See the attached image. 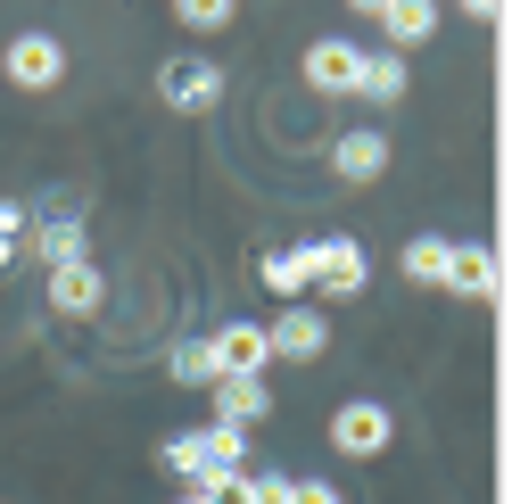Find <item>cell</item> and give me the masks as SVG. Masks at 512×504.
<instances>
[{"label": "cell", "mask_w": 512, "mask_h": 504, "mask_svg": "<svg viewBox=\"0 0 512 504\" xmlns=\"http://www.w3.org/2000/svg\"><path fill=\"white\" fill-rule=\"evenodd\" d=\"M174 504H215V496H207V488H182V496H174Z\"/></svg>", "instance_id": "cb8c5ba5"}, {"label": "cell", "mask_w": 512, "mask_h": 504, "mask_svg": "<svg viewBox=\"0 0 512 504\" xmlns=\"http://www.w3.org/2000/svg\"><path fill=\"white\" fill-rule=\"evenodd\" d=\"M372 25H380V34H389V50L405 58V50H422V42L438 34V0H389Z\"/></svg>", "instance_id": "5bb4252c"}, {"label": "cell", "mask_w": 512, "mask_h": 504, "mask_svg": "<svg viewBox=\"0 0 512 504\" xmlns=\"http://www.w3.org/2000/svg\"><path fill=\"white\" fill-rule=\"evenodd\" d=\"M157 463H166L182 488H207L215 471H232V463H215V438H207V430H174L166 447H157Z\"/></svg>", "instance_id": "4fadbf2b"}, {"label": "cell", "mask_w": 512, "mask_h": 504, "mask_svg": "<svg viewBox=\"0 0 512 504\" xmlns=\"http://www.w3.org/2000/svg\"><path fill=\"white\" fill-rule=\"evenodd\" d=\"M215 397V422H232V430H256L273 414V389H265V372H223V381L207 389Z\"/></svg>", "instance_id": "7c38bea8"}, {"label": "cell", "mask_w": 512, "mask_h": 504, "mask_svg": "<svg viewBox=\"0 0 512 504\" xmlns=\"http://www.w3.org/2000/svg\"><path fill=\"white\" fill-rule=\"evenodd\" d=\"M298 75H306L314 100H356V83H364V42H356V34H323V42H306Z\"/></svg>", "instance_id": "277c9868"}, {"label": "cell", "mask_w": 512, "mask_h": 504, "mask_svg": "<svg viewBox=\"0 0 512 504\" xmlns=\"http://www.w3.org/2000/svg\"><path fill=\"white\" fill-rule=\"evenodd\" d=\"M42 298H50V314H58V323H100V314H108V273L100 265H50L42 273Z\"/></svg>", "instance_id": "52a82bcc"}, {"label": "cell", "mask_w": 512, "mask_h": 504, "mask_svg": "<svg viewBox=\"0 0 512 504\" xmlns=\"http://www.w3.org/2000/svg\"><path fill=\"white\" fill-rule=\"evenodd\" d=\"M347 9H356V17H380V9H389V0H347Z\"/></svg>", "instance_id": "603a6c76"}, {"label": "cell", "mask_w": 512, "mask_h": 504, "mask_svg": "<svg viewBox=\"0 0 512 504\" xmlns=\"http://www.w3.org/2000/svg\"><path fill=\"white\" fill-rule=\"evenodd\" d=\"M157 100H166L174 116H207L223 100V67H215L207 50H174L166 67H157Z\"/></svg>", "instance_id": "5b68a950"}, {"label": "cell", "mask_w": 512, "mask_h": 504, "mask_svg": "<svg viewBox=\"0 0 512 504\" xmlns=\"http://www.w3.org/2000/svg\"><path fill=\"white\" fill-rule=\"evenodd\" d=\"M397 265H405V281H422V290H438V281H446V240H438V232H413Z\"/></svg>", "instance_id": "ac0fdd59"}, {"label": "cell", "mask_w": 512, "mask_h": 504, "mask_svg": "<svg viewBox=\"0 0 512 504\" xmlns=\"http://www.w3.org/2000/svg\"><path fill=\"white\" fill-rule=\"evenodd\" d=\"M356 100H372V108H397V100H405V58H397V50H364Z\"/></svg>", "instance_id": "2e32d148"}, {"label": "cell", "mask_w": 512, "mask_h": 504, "mask_svg": "<svg viewBox=\"0 0 512 504\" xmlns=\"http://www.w3.org/2000/svg\"><path fill=\"white\" fill-rule=\"evenodd\" d=\"M331 174H339V182H356V191H364V182H380V174H389V133H380V124H356V133H339V141H331Z\"/></svg>", "instance_id": "30bf717a"}, {"label": "cell", "mask_w": 512, "mask_h": 504, "mask_svg": "<svg viewBox=\"0 0 512 504\" xmlns=\"http://www.w3.org/2000/svg\"><path fill=\"white\" fill-rule=\"evenodd\" d=\"M25 257H34L42 273L91 257V232H83V215H75V191H50L34 215H25Z\"/></svg>", "instance_id": "6da1fadb"}, {"label": "cell", "mask_w": 512, "mask_h": 504, "mask_svg": "<svg viewBox=\"0 0 512 504\" xmlns=\"http://www.w3.org/2000/svg\"><path fill=\"white\" fill-rule=\"evenodd\" d=\"M364 281H372L364 240H347V232L306 240V298H364Z\"/></svg>", "instance_id": "7a4b0ae2"}, {"label": "cell", "mask_w": 512, "mask_h": 504, "mask_svg": "<svg viewBox=\"0 0 512 504\" xmlns=\"http://www.w3.org/2000/svg\"><path fill=\"white\" fill-rule=\"evenodd\" d=\"M463 9H471L479 25H496V17H504V0H463Z\"/></svg>", "instance_id": "7402d4cb"}, {"label": "cell", "mask_w": 512, "mask_h": 504, "mask_svg": "<svg viewBox=\"0 0 512 504\" xmlns=\"http://www.w3.org/2000/svg\"><path fill=\"white\" fill-rule=\"evenodd\" d=\"M174 17H182V34H223L240 17V0H174Z\"/></svg>", "instance_id": "d6986e66"}, {"label": "cell", "mask_w": 512, "mask_h": 504, "mask_svg": "<svg viewBox=\"0 0 512 504\" xmlns=\"http://www.w3.org/2000/svg\"><path fill=\"white\" fill-rule=\"evenodd\" d=\"M438 290H446V298H479V306H488V298L504 290V281H496V257H488L479 240H446V281H438Z\"/></svg>", "instance_id": "8fae6325"}, {"label": "cell", "mask_w": 512, "mask_h": 504, "mask_svg": "<svg viewBox=\"0 0 512 504\" xmlns=\"http://www.w3.org/2000/svg\"><path fill=\"white\" fill-rule=\"evenodd\" d=\"M256 281H265L281 306L306 298V248H265V257H256Z\"/></svg>", "instance_id": "e0dca14e"}, {"label": "cell", "mask_w": 512, "mask_h": 504, "mask_svg": "<svg viewBox=\"0 0 512 504\" xmlns=\"http://www.w3.org/2000/svg\"><path fill=\"white\" fill-rule=\"evenodd\" d=\"M17 257H25V207H17V199H0V273H9Z\"/></svg>", "instance_id": "ffe728a7"}, {"label": "cell", "mask_w": 512, "mask_h": 504, "mask_svg": "<svg viewBox=\"0 0 512 504\" xmlns=\"http://www.w3.org/2000/svg\"><path fill=\"white\" fill-rule=\"evenodd\" d=\"M166 381L174 389H215V348H207V331H190L166 348Z\"/></svg>", "instance_id": "9a60e30c"}, {"label": "cell", "mask_w": 512, "mask_h": 504, "mask_svg": "<svg viewBox=\"0 0 512 504\" xmlns=\"http://www.w3.org/2000/svg\"><path fill=\"white\" fill-rule=\"evenodd\" d=\"M281 504H347L331 480H314V471H306V480H290V488H281Z\"/></svg>", "instance_id": "44dd1931"}, {"label": "cell", "mask_w": 512, "mask_h": 504, "mask_svg": "<svg viewBox=\"0 0 512 504\" xmlns=\"http://www.w3.org/2000/svg\"><path fill=\"white\" fill-rule=\"evenodd\" d=\"M331 447L347 455V463H372V455H389L397 447V414L380 397H347L339 414H331Z\"/></svg>", "instance_id": "8992f818"}, {"label": "cell", "mask_w": 512, "mask_h": 504, "mask_svg": "<svg viewBox=\"0 0 512 504\" xmlns=\"http://www.w3.org/2000/svg\"><path fill=\"white\" fill-rule=\"evenodd\" d=\"M0 75H9L17 91H58L67 83V42L58 34H17L9 50H0Z\"/></svg>", "instance_id": "ba28073f"}, {"label": "cell", "mask_w": 512, "mask_h": 504, "mask_svg": "<svg viewBox=\"0 0 512 504\" xmlns=\"http://www.w3.org/2000/svg\"><path fill=\"white\" fill-rule=\"evenodd\" d=\"M207 348H215V381H223V372H265V364H273L256 314H223V323L207 331Z\"/></svg>", "instance_id": "9c48e42d"}, {"label": "cell", "mask_w": 512, "mask_h": 504, "mask_svg": "<svg viewBox=\"0 0 512 504\" xmlns=\"http://www.w3.org/2000/svg\"><path fill=\"white\" fill-rule=\"evenodd\" d=\"M265 348H273V364H323L331 356V314L314 298H290L281 314H265Z\"/></svg>", "instance_id": "3957f363"}]
</instances>
